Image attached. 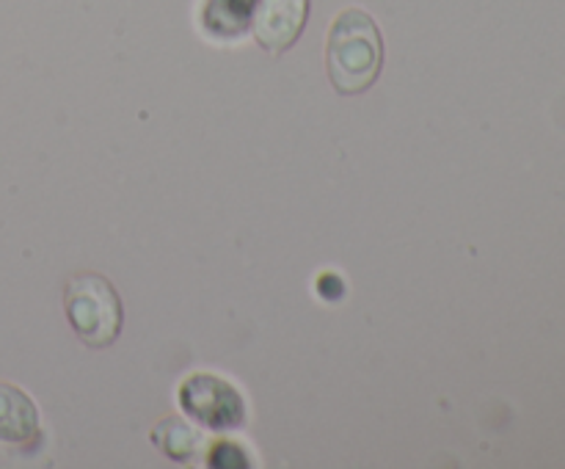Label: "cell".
Instances as JSON below:
<instances>
[{
	"mask_svg": "<svg viewBox=\"0 0 565 469\" xmlns=\"http://www.w3.org/2000/svg\"><path fill=\"white\" fill-rule=\"evenodd\" d=\"M326 64L331 86L342 97L370 92L384 70V36L379 22L362 9L340 11L326 39Z\"/></svg>",
	"mask_w": 565,
	"mask_h": 469,
	"instance_id": "6da1fadb",
	"label": "cell"
},
{
	"mask_svg": "<svg viewBox=\"0 0 565 469\" xmlns=\"http://www.w3.org/2000/svg\"><path fill=\"white\" fill-rule=\"evenodd\" d=\"M64 312L77 340L88 348L114 345L121 334L125 309L103 274H75L64 287Z\"/></svg>",
	"mask_w": 565,
	"mask_h": 469,
	"instance_id": "7a4b0ae2",
	"label": "cell"
},
{
	"mask_svg": "<svg viewBox=\"0 0 565 469\" xmlns=\"http://www.w3.org/2000/svg\"><path fill=\"white\" fill-rule=\"evenodd\" d=\"M180 406L207 428H235L243 423V401L237 390L213 375H193L182 384Z\"/></svg>",
	"mask_w": 565,
	"mask_h": 469,
	"instance_id": "3957f363",
	"label": "cell"
},
{
	"mask_svg": "<svg viewBox=\"0 0 565 469\" xmlns=\"http://www.w3.org/2000/svg\"><path fill=\"white\" fill-rule=\"evenodd\" d=\"M309 20V0H257L252 14L259 47L279 55L298 42Z\"/></svg>",
	"mask_w": 565,
	"mask_h": 469,
	"instance_id": "277c9868",
	"label": "cell"
},
{
	"mask_svg": "<svg viewBox=\"0 0 565 469\" xmlns=\"http://www.w3.org/2000/svg\"><path fill=\"white\" fill-rule=\"evenodd\" d=\"M39 434V412L31 397L14 384L0 381V441L25 445Z\"/></svg>",
	"mask_w": 565,
	"mask_h": 469,
	"instance_id": "5b68a950",
	"label": "cell"
},
{
	"mask_svg": "<svg viewBox=\"0 0 565 469\" xmlns=\"http://www.w3.org/2000/svg\"><path fill=\"white\" fill-rule=\"evenodd\" d=\"M152 439L169 458L188 461V458L199 452V441H202V436H199V430L191 428L188 423L171 417V419H163V423L154 428Z\"/></svg>",
	"mask_w": 565,
	"mask_h": 469,
	"instance_id": "8992f818",
	"label": "cell"
}]
</instances>
